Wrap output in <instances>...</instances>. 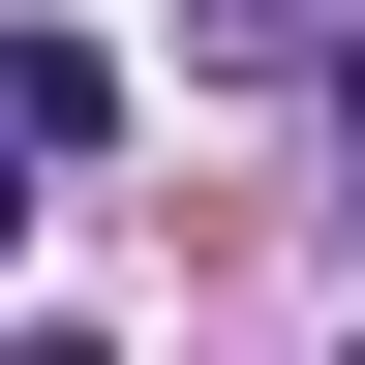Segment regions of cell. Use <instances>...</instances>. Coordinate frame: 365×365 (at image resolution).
<instances>
[{
	"mask_svg": "<svg viewBox=\"0 0 365 365\" xmlns=\"http://www.w3.org/2000/svg\"><path fill=\"white\" fill-rule=\"evenodd\" d=\"M335 213H365V31H335Z\"/></svg>",
	"mask_w": 365,
	"mask_h": 365,
	"instance_id": "cell-1",
	"label": "cell"
},
{
	"mask_svg": "<svg viewBox=\"0 0 365 365\" xmlns=\"http://www.w3.org/2000/svg\"><path fill=\"white\" fill-rule=\"evenodd\" d=\"M0 244H31V153H0Z\"/></svg>",
	"mask_w": 365,
	"mask_h": 365,
	"instance_id": "cell-2",
	"label": "cell"
}]
</instances>
